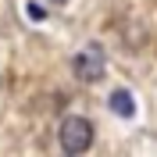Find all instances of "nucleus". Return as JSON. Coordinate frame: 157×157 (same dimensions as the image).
Listing matches in <instances>:
<instances>
[{"label": "nucleus", "instance_id": "5", "mask_svg": "<svg viewBox=\"0 0 157 157\" xmlns=\"http://www.w3.org/2000/svg\"><path fill=\"white\" fill-rule=\"evenodd\" d=\"M50 4H64V0H50Z\"/></svg>", "mask_w": 157, "mask_h": 157}, {"label": "nucleus", "instance_id": "4", "mask_svg": "<svg viewBox=\"0 0 157 157\" xmlns=\"http://www.w3.org/2000/svg\"><path fill=\"white\" fill-rule=\"evenodd\" d=\"M25 11H29V18H36V21H39V18H43V11H39V7H36V4H29V7H25Z\"/></svg>", "mask_w": 157, "mask_h": 157}, {"label": "nucleus", "instance_id": "1", "mask_svg": "<svg viewBox=\"0 0 157 157\" xmlns=\"http://www.w3.org/2000/svg\"><path fill=\"white\" fill-rule=\"evenodd\" d=\"M93 147V121L89 118H64L61 121V150L64 154H86V150Z\"/></svg>", "mask_w": 157, "mask_h": 157}, {"label": "nucleus", "instance_id": "2", "mask_svg": "<svg viewBox=\"0 0 157 157\" xmlns=\"http://www.w3.org/2000/svg\"><path fill=\"white\" fill-rule=\"evenodd\" d=\"M75 75L86 78V82H97V78L104 75V50H100L97 43H89L86 50L75 54Z\"/></svg>", "mask_w": 157, "mask_h": 157}, {"label": "nucleus", "instance_id": "3", "mask_svg": "<svg viewBox=\"0 0 157 157\" xmlns=\"http://www.w3.org/2000/svg\"><path fill=\"white\" fill-rule=\"evenodd\" d=\"M111 111H114L118 118H132V114H136L132 93H128V89H114V93H111Z\"/></svg>", "mask_w": 157, "mask_h": 157}]
</instances>
